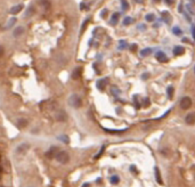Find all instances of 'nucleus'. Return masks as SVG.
<instances>
[{"instance_id":"nucleus-1","label":"nucleus","mask_w":195,"mask_h":187,"mask_svg":"<svg viewBox=\"0 0 195 187\" xmlns=\"http://www.w3.org/2000/svg\"><path fill=\"white\" fill-rule=\"evenodd\" d=\"M68 104H70V106L74 107V108H79V107H81V105H82V100H81V98H80L79 95L73 93L68 98Z\"/></svg>"},{"instance_id":"nucleus-2","label":"nucleus","mask_w":195,"mask_h":187,"mask_svg":"<svg viewBox=\"0 0 195 187\" xmlns=\"http://www.w3.org/2000/svg\"><path fill=\"white\" fill-rule=\"evenodd\" d=\"M55 159L58 161L59 163H67L68 160H70V156H68V154L65 152V151H61V152H57L56 153V155H55Z\"/></svg>"},{"instance_id":"nucleus-3","label":"nucleus","mask_w":195,"mask_h":187,"mask_svg":"<svg viewBox=\"0 0 195 187\" xmlns=\"http://www.w3.org/2000/svg\"><path fill=\"white\" fill-rule=\"evenodd\" d=\"M179 104H180V107L182 110H188L189 107L192 106V99L189 97H182Z\"/></svg>"},{"instance_id":"nucleus-4","label":"nucleus","mask_w":195,"mask_h":187,"mask_svg":"<svg viewBox=\"0 0 195 187\" xmlns=\"http://www.w3.org/2000/svg\"><path fill=\"white\" fill-rule=\"evenodd\" d=\"M55 119L57 121H59V122H64V121L67 120V115H66V113L64 111L59 110V111L55 112Z\"/></svg>"},{"instance_id":"nucleus-5","label":"nucleus","mask_w":195,"mask_h":187,"mask_svg":"<svg viewBox=\"0 0 195 187\" xmlns=\"http://www.w3.org/2000/svg\"><path fill=\"white\" fill-rule=\"evenodd\" d=\"M156 59L159 62H161V63H166L168 61V57H167V55L163 53V52H157L156 53Z\"/></svg>"},{"instance_id":"nucleus-6","label":"nucleus","mask_w":195,"mask_h":187,"mask_svg":"<svg viewBox=\"0 0 195 187\" xmlns=\"http://www.w3.org/2000/svg\"><path fill=\"white\" fill-rule=\"evenodd\" d=\"M34 13H36V8L31 5V6H29L27 8H26L25 13H24V17L25 18H29V17H31V16H33L34 15Z\"/></svg>"},{"instance_id":"nucleus-7","label":"nucleus","mask_w":195,"mask_h":187,"mask_svg":"<svg viewBox=\"0 0 195 187\" xmlns=\"http://www.w3.org/2000/svg\"><path fill=\"white\" fill-rule=\"evenodd\" d=\"M185 122L187 124H194L195 123V113H188L185 118Z\"/></svg>"},{"instance_id":"nucleus-8","label":"nucleus","mask_w":195,"mask_h":187,"mask_svg":"<svg viewBox=\"0 0 195 187\" xmlns=\"http://www.w3.org/2000/svg\"><path fill=\"white\" fill-rule=\"evenodd\" d=\"M81 73H82V68H81V67H77V68L73 71V73H72V78H73L74 80H77V79H79V78L81 77Z\"/></svg>"},{"instance_id":"nucleus-9","label":"nucleus","mask_w":195,"mask_h":187,"mask_svg":"<svg viewBox=\"0 0 195 187\" xmlns=\"http://www.w3.org/2000/svg\"><path fill=\"white\" fill-rule=\"evenodd\" d=\"M106 83H107V79H101V80H98L97 81V88L99 90H104Z\"/></svg>"},{"instance_id":"nucleus-10","label":"nucleus","mask_w":195,"mask_h":187,"mask_svg":"<svg viewBox=\"0 0 195 187\" xmlns=\"http://www.w3.org/2000/svg\"><path fill=\"white\" fill-rule=\"evenodd\" d=\"M185 53V48L182 47V46H177V47H175V49H173V54L176 55V56H180L182 54Z\"/></svg>"},{"instance_id":"nucleus-11","label":"nucleus","mask_w":195,"mask_h":187,"mask_svg":"<svg viewBox=\"0 0 195 187\" xmlns=\"http://www.w3.org/2000/svg\"><path fill=\"white\" fill-rule=\"evenodd\" d=\"M24 33V27H17L15 30H14V37H20Z\"/></svg>"},{"instance_id":"nucleus-12","label":"nucleus","mask_w":195,"mask_h":187,"mask_svg":"<svg viewBox=\"0 0 195 187\" xmlns=\"http://www.w3.org/2000/svg\"><path fill=\"white\" fill-rule=\"evenodd\" d=\"M22 9H23V5H22V3H21V5H16V6H14V7L10 8V13L17 14V13H20Z\"/></svg>"},{"instance_id":"nucleus-13","label":"nucleus","mask_w":195,"mask_h":187,"mask_svg":"<svg viewBox=\"0 0 195 187\" xmlns=\"http://www.w3.org/2000/svg\"><path fill=\"white\" fill-rule=\"evenodd\" d=\"M27 148H29V145H27V144H22V145H20V146L16 148V152H17V153H24Z\"/></svg>"},{"instance_id":"nucleus-14","label":"nucleus","mask_w":195,"mask_h":187,"mask_svg":"<svg viewBox=\"0 0 195 187\" xmlns=\"http://www.w3.org/2000/svg\"><path fill=\"white\" fill-rule=\"evenodd\" d=\"M154 172H155V178H156V181L159 183V184H163V181H162V178H161V174H160V171H159V169L155 168L154 169Z\"/></svg>"},{"instance_id":"nucleus-15","label":"nucleus","mask_w":195,"mask_h":187,"mask_svg":"<svg viewBox=\"0 0 195 187\" xmlns=\"http://www.w3.org/2000/svg\"><path fill=\"white\" fill-rule=\"evenodd\" d=\"M15 23H16V18H15V17H12V18H10V20L7 22V24H6L5 29H10V27H13Z\"/></svg>"},{"instance_id":"nucleus-16","label":"nucleus","mask_w":195,"mask_h":187,"mask_svg":"<svg viewBox=\"0 0 195 187\" xmlns=\"http://www.w3.org/2000/svg\"><path fill=\"white\" fill-rule=\"evenodd\" d=\"M119 16H120V14H119V13L113 14V16H112V20H111V24H113V25H115V24H117V21H119Z\"/></svg>"},{"instance_id":"nucleus-17","label":"nucleus","mask_w":195,"mask_h":187,"mask_svg":"<svg viewBox=\"0 0 195 187\" xmlns=\"http://www.w3.org/2000/svg\"><path fill=\"white\" fill-rule=\"evenodd\" d=\"M17 126L20 127V128H24L27 126V121L25 119H20V120L17 121Z\"/></svg>"},{"instance_id":"nucleus-18","label":"nucleus","mask_w":195,"mask_h":187,"mask_svg":"<svg viewBox=\"0 0 195 187\" xmlns=\"http://www.w3.org/2000/svg\"><path fill=\"white\" fill-rule=\"evenodd\" d=\"M151 53H152V49H151V48H145V49H143V50L140 52V55H142L143 57H145V56H148Z\"/></svg>"},{"instance_id":"nucleus-19","label":"nucleus","mask_w":195,"mask_h":187,"mask_svg":"<svg viewBox=\"0 0 195 187\" xmlns=\"http://www.w3.org/2000/svg\"><path fill=\"white\" fill-rule=\"evenodd\" d=\"M172 32H173V34H176V36H180L182 32V30H180V27H175L173 29H172Z\"/></svg>"},{"instance_id":"nucleus-20","label":"nucleus","mask_w":195,"mask_h":187,"mask_svg":"<svg viewBox=\"0 0 195 187\" xmlns=\"http://www.w3.org/2000/svg\"><path fill=\"white\" fill-rule=\"evenodd\" d=\"M167 93H168V96H169V98L171 99L172 97H173V87H168V89H167Z\"/></svg>"},{"instance_id":"nucleus-21","label":"nucleus","mask_w":195,"mask_h":187,"mask_svg":"<svg viewBox=\"0 0 195 187\" xmlns=\"http://www.w3.org/2000/svg\"><path fill=\"white\" fill-rule=\"evenodd\" d=\"M110 180H111V183H112V184H117V183L120 181V179H119V177H117V176H112Z\"/></svg>"},{"instance_id":"nucleus-22","label":"nucleus","mask_w":195,"mask_h":187,"mask_svg":"<svg viewBox=\"0 0 195 187\" xmlns=\"http://www.w3.org/2000/svg\"><path fill=\"white\" fill-rule=\"evenodd\" d=\"M154 18H155V17H154L153 14H147V15H146V21H147V22H153Z\"/></svg>"},{"instance_id":"nucleus-23","label":"nucleus","mask_w":195,"mask_h":187,"mask_svg":"<svg viewBox=\"0 0 195 187\" xmlns=\"http://www.w3.org/2000/svg\"><path fill=\"white\" fill-rule=\"evenodd\" d=\"M58 139H61V140H62V142H64L65 144H68V137H67V136H59V137H58Z\"/></svg>"},{"instance_id":"nucleus-24","label":"nucleus","mask_w":195,"mask_h":187,"mask_svg":"<svg viewBox=\"0 0 195 187\" xmlns=\"http://www.w3.org/2000/svg\"><path fill=\"white\" fill-rule=\"evenodd\" d=\"M111 91H112V93H113L114 96H117V95L120 93V90L117 89V87H112V89H111Z\"/></svg>"},{"instance_id":"nucleus-25","label":"nucleus","mask_w":195,"mask_h":187,"mask_svg":"<svg viewBox=\"0 0 195 187\" xmlns=\"http://www.w3.org/2000/svg\"><path fill=\"white\" fill-rule=\"evenodd\" d=\"M121 3H122V7H123V10H127L128 9V2H127V0H121Z\"/></svg>"},{"instance_id":"nucleus-26","label":"nucleus","mask_w":195,"mask_h":187,"mask_svg":"<svg viewBox=\"0 0 195 187\" xmlns=\"http://www.w3.org/2000/svg\"><path fill=\"white\" fill-rule=\"evenodd\" d=\"M130 23H132V20H131L130 17H126L124 21H123V24H124V25H128Z\"/></svg>"},{"instance_id":"nucleus-27","label":"nucleus","mask_w":195,"mask_h":187,"mask_svg":"<svg viewBox=\"0 0 195 187\" xmlns=\"http://www.w3.org/2000/svg\"><path fill=\"white\" fill-rule=\"evenodd\" d=\"M126 47H127L126 41H120V46H119V48H120V49H124Z\"/></svg>"},{"instance_id":"nucleus-28","label":"nucleus","mask_w":195,"mask_h":187,"mask_svg":"<svg viewBox=\"0 0 195 187\" xmlns=\"http://www.w3.org/2000/svg\"><path fill=\"white\" fill-rule=\"evenodd\" d=\"M150 103H151V102H150V99H148V98H145V99H144V106L145 107L148 106V105H150Z\"/></svg>"},{"instance_id":"nucleus-29","label":"nucleus","mask_w":195,"mask_h":187,"mask_svg":"<svg viewBox=\"0 0 195 187\" xmlns=\"http://www.w3.org/2000/svg\"><path fill=\"white\" fill-rule=\"evenodd\" d=\"M104 149H105V146H103V147H102V151H101V152H99V153H98V154L96 155V158H95V159H97V158H99V156L102 155V153L104 152Z\"/></svg>"},{"instance_id":"nucleus-30","label":"nucleus","mask_w":195,"mask_h":187,"mask_svg":"<svg viewBox=\"0 0 195 187\" xmlns=\"http://www.w3.org/2000/svg\"><path fill=\"white\" fill-rule=\"evenodd\" d=\"M175 2V0H166V3L167 5H172Z\"/></svg>"},{"instance_id":"nucleus-31","label":"nucleus","mask_w":195,"mask_h":187,"mask_svg":"<svg viewBox=\"0 0 195 187\" xmlns=\"http://www.w3.org/2000/svg\"><path fill=\"white\" fill-rule=\"evenodd\" d=\"M192 33H193V38L195 39V27H192Z\"/></svg>"},{"instance_id":"nucleus-32","label":"nucleus","mask_w":195,"mask_h":187,"mask_svg":"<svg viewBox=\"0 0 195 187\" xmlns=\"http://www.w3.org/2000/svg\"><path fill=\"white\" fill-rule=\"evenodd\" d=\"M131 49H132V50L135 52V50L137 49V46H136V45H132V46H131Z\"/></svg>"},{"instance_id":"nucleus-33","label":"nucleus","mask_w":195,"mask_h":187,"mask_svg":"<svg viewBox=\"0 0 195 187\" xmlns=\"http://www.w3.org/2000/svg\"><path fill=\"white\" fill-rule=\"evenodd\" d=\"M147 78H148V74H147V73H145V74H143V79H144V80H146Z\"/></svg>"},{"instance_id":"nucleus-34","label":"nucleus","mask_w":195,"mask_h":187,"mask_svg":"<svg viewBox=\"0 0 195 187\" xmlns=\"http://www.w3.org/2000/svg\"><path fill=\"white\" fill-rule=\"evenodd\" d=\"M80 8H81V9H85V8H86V5H85V3H81V5H80Z\"/></svg>"},{"instance_id":"nucleus-35","label":"nucleus","mask_w":195,"mask_h":187,"mask_svg":"<svg viewBox=\"0 0 195 187\" xmlns=\"http://www.w3.org/2000/svg\"><path fill=\"white\" fill-rule=\"evenodd\" d=\"M2 54H3V48H2L1 46H0V56H1Z\"/></svg>"},{"instance_id":"nucleus-36","label":"nucleus","mask_w":195,"mask_h":187,"mask_svg":"<svg viewBox=\"0 0 195 187\" xmlns=\"http://www.w3.org/2000/svg\"><path fill=\"white\" fill-rule=\"evenodd\" d=\"M136 2H138V3H143L144 2V0H135Z\"/></svg>"},{"instance_id":"nucleus-37","label":"nucleus","mask_w":195,"mask_h":187,"mask_svg":"<svg viewBox=\"0 0 195 187\" xmlns=\"http://www.w3.org/2000/svg\"><path fill=\"white\" fill-rule=\"evenodd\" d=\"M82 187H90V185H89V184H83Z\"/></svg>"},{"instance_id":"nucleus-38","label":"nucleus","mask_w":195,"mask_h":187,"mask_svg":"<svg viewBox=\"0 0 195 187\" xmlns=\"http://www.w3.org/2000/svg\"><path fill=\"white\" fill-rule=\"evenodd\" d=\"M0 171H1V167H0Z\"/></svg>"},{"instance_id":"nucleus-39","label":"nucleus","mask_w":195,"mask_h":187,"mask_svg":"<svg viewBox=\"0 0 195 187\" xmlns=\"http://www.w3.org/2000/svg\"><path fill=\"white\" fill-rule=\"evenodd\" d=\"M194 73H195V67H194Z\"/></svg>"},{"instance_id":"nucleus-40","label":"nucleus","mask_w":195,"mask_h":187,"mask_svg":"<svg viewBox=\"0 0 195 187\" xmlns=\"http://www.w3.org/2000/svg\"><path fill=\"white\" fill-rule=\"evenodd\" d=\"M0 187H3V186H0Z\"/></svg>"},{"instance_id":"nucleus-41","label":"nucleus","mask_w":195,"mask_h":187,"mask_svg":"<svg viewBox=\"0 0 195 187\" xmlns=\"http://www.w3.org/2000/svg\"><path fill=\"white\" fill-rule=\"evenodd\" d=\"M156 1H157V0H156Z\"/></svg>"}]
</instances>
